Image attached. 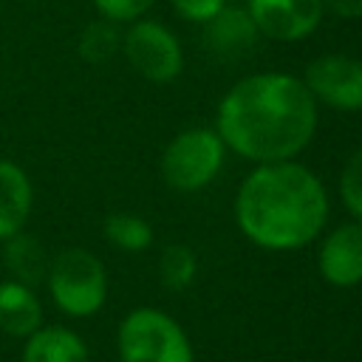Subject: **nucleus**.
<instances>
[{"label": "nucleus", "mask_w": 362, "mask_h": 362, "mask_svg": "<svg viewBox=\"0 0 362 362\" xmlns=\"http://www.w3.org/2000/svg\"><path fill=\"white\" fill-rule=\"evenodd\" d=\"M215 133L226 150L255 164L297 158L317 133V102L300 76L260 71L221 96Z\"/></svg>", "instance_id": "nucleus-1"}, {"label": "nucleus", "mask_w": 362, "mask_h": 362, "mask_svg": "<svg viewBox=\"0 0 362 362\" xmlns=\"http://www.w3.org/2000/svg\"><path fill=\"white\" fill-rule=\"evenodd\" d=\"M328 192L300 161L255 164L235 192V223L243 238L269 252L308 246L328 221Z\"/></svg>", "instance_id": "nucleus-2"}, {"label": "nucleus", "mask_w": 362, "mask_h": 362, "mask_svg": "<svg viewBox=\"0 0 362 362\" xmlns=\"http://www.w3.org/2000/svg\"><path fill=\"white\" fill-rule=\"evenodd\" d=\"M42 283L48 286L51 303L74 320L99 314L107 300V269L93 252L82 246L57 252L48 260Z\"/></svg>", "instance_id": "nucleus-3"}, {"label": "nucleus", "mask_w": 362, "mask_h": 362, "mask_svg": "<svg viewBox=\"0 0 362 362\" xmlns=\"http://www.w3.org/2000/svg\"><path fill=\"white\" fill-rule=\"evenodd\" d=\"M119 362H195L192 342L178 320L141 305L122 317L116 331Z\"/></svg>", "instance_id": "nucleus-4"}, {"label": "nucleus", "mask_w": 362, "mask_h": 362, "mask_svg": "<svg viewBox=\"0 0 362 362\" xmlns=\"http://www.w3.org/2000/svg\"><path fill=\"white\" fill-rule=\"evenodd\" d=\"M226 144L209 127H189L175 133L161 150L158 170L167 187L178 192H198L215 181L223 167Z\"/></svg>", "instance_id": "nucleus-5"}, {"label": "nucleus", "mask_w": 362, "mask_h": 362, "mask_svg": "<svg viewBox=\"0 0 362 362\" xmlns=\"http://www.w3.org/2000/svg\"><path fill=\"white\" fill-rule=\"evenodd\" d=\"M122 54L127 65L147 82L167 85L173 82L184 68V54L178 37L158 20L139 17L127 23L122 34Z\"/></svg>", "instance_id": "nucleus-6"}, {"label": "nucleus", "mask_w": 362, "mask_h": 362, "mask_svg": "<svg viewBox=\"0 0 362 362\" xmlns=\"http://www.w3.org/2000/svg\"><path fill=\"white\" fill-rule=\"evenodd\" d=\"M303 85L334 110H362V59L348 54H322L305 65Z\"/></svg>", "instance_id": "nucleus-7"}, {"label": "nucleus", "mask_w": 362, "mask_h": 362, "mask_svg": "<svg viewBox=\"0 0 362 362\" xmlns=\"http://www.w3.org/2000/svg\"><path fill=\"white\" fill-rule=\"evenodd\" d=\"M257 34L280 42H297L322 23V0H246Z\"/></svg>", "instance_id": "nucleus-8"}, {"label": "nucleus", "mask_w": 362, "mask_h": 362, "mask_svg": "<svg viewBox=\"0 0 362 362\" xmlns=\"http://www.w3.org/2000/svg\"><path fill=\"white\" fill-rule=\"evenodd\" d=\"M317 266L322 280L337 288H354L362 283V221L331 229L320 243Z\"/></svg>", "instance_id": "nucleus-9"}, {"label": "nucleus", "mask_w": 362, "mask_h": 362, "mask_svg": "<svg viewBox=\"0 0 362 362\" xmlns=\"http://www.w3.org/2000/svg\"><path fill=\"white\" fill-rule=\"evenodd\" d=\"M34 209V184L23 164L0 158V243L25 229Z\"/></svg>", "instance_id": "nucleus-10"}, {"label": "nucleus", "mask_w": 362, "mask_h": 362, "mask_svg": "<svg viewBox=\"0 0 362 362\" xmlns=\"http://www.w3.org/2000/svg\"><path fill=\"white\" fill-rule=\"evenodd\" d=\"M42 325V303L34 286L6 277L0 280V334L25 339Z\"/></svg>", "instance_id": "nucleus-11"}, {"label": "nucleus", "mask_w": 362, "mask_h": 362, "mask_svg": "<svg viewBox=\"0 0 362 362\" xmlns=\"http://www.w3.org/2000/svg\"><path fill=\"white\" fill-rule=\"evenodd\" d=\"M20 362H90V351L74 328L40 325L23 339Z\"/></svg>", "instance_id": "nucleus-12"}, {"label": "nucleus", "mask_w": 362, "mask_h": 362, "mask_svg": "<svg viewBox=\"0 0 362 362\" xmlns=\"http://www.w3.org/2000/svg\"><path fill=\"white\" fill-rule=\"evenodd\" d=\"M257 28L246 11V6H232L226 3L209 23H206V42L218 54H240L257 40Z\"/></svg>", "instance_id": "nucleus-13"}, {"label": "nucleus", "mask_w": 362, "mask_h": 362, "mask_svg": "<svg viewBox=\"0 0 362 362\" xmlns=\"http://www.w3.org/2000/svg\"><path fill=\"white\" fill-rule=\"evenodd\" d=\"M3 246H6L3 255H6L8 277L23 280L28 286H37L40 280H45L48 257H45V249L40 246V240L34 235H25V229H23L14 238L3 240Z\"/></svg>", "instance_id": "nucleus-14"}, {"label": "nucleus", "mask_w": 362, "mask_h": 362, "mask_svg": "<svg viewBox=\"0 0 362 362\" xmlns=\"http://www.w3.org/2000/svg\"><path fill=\"white\" fill-rule=\"evenodd\" d=\"M102 232L110 246L122 252H144L153 243V226L133 212H113L105 218Z\"/></svg>", "instance_id": "nucleus-15"}, {"label": "nucleus", "mask_w": 362, "mask_h": 362, "mask_svg": "<svg viewBox=\"0 0 362 362\" xmlns=\"http://www.w3.org/2000/svg\"><path fill=\"white\" fill-rule=\"evenodd\" d=\"M198 274V257L184 243H170L158 255V280L170 291H184Z\"/></svg>", "instance_id": "nucleus-16"}, {"label": "nucleus", "mask_w": 362, "mask_h": 362, "mask_svg": "<svg viewBox=\"0 0 362 362\" xmlns=\"http://www.w3.org/2000/svg\"><path fill=\"white\" fill-rule=\"evenodd\" d=\"M119 23H110V20H96L90 23L82 37H79V54L88 59V62H102L107 59L119 45H122V34L116 28Z\"/></svg>", "instance_id": "nucleus-17"}, {"label": "nucleus", "mask_w": 362, "mask_h": 362, "mask_svg": "<svg viewBox=\"0 0 362 362\" xmlns=\"http://www.w3.org/2000/svg\"><path fill=\"white\" fill-rule=\"evenodd\" d=\"M339 198L345 204V209L362 221V147L345 161L342 173H339Z\"/></svg>", "instance_id": "nucleus-18"}, {"label": "nucleus", "mask_w": 362, "mask_h": 362, "mask_svg": "<svg viewBox=\"0 0 362 362\" xmlns=\"http://www.w3.org/2000/svg\"><path fill=\"white\" fill-rule=\"evenodd\" d=\"M90 3L110 23H133L144 17L156 0H90Z\"/></svg>", "instance_id": "nucleus-19"}, {"label": "nucleus", "mask_w": 362, "mask_h": 362, "mask_svg": "<svg viewBox=\"0 0 362 362\" xmlns=\"http://www.w3.org/2000/svg\"><path fill=\"white\" fill-rule=\"evenodd\" d=\"M170 6L181 20L206 25L226 6V0H170Z\"/></svg>", "instance_id": "nucleus-20"}, {"label": "nucleus", "mask_w": 362, "mask_h": 362, "mask_svg": "<svg viewBox=\"0 0 362 362\" xmlns=\"http://www.w3.org/2000/svg\"><path fill=\"white\" fill-rule=\"evenodd\" d=\"M322 8L342 17V20H356L362 17V0H322Z\"/></svg>", "instance_id": "nucleus-21"}]
</instances>
